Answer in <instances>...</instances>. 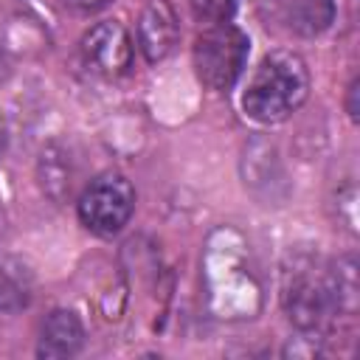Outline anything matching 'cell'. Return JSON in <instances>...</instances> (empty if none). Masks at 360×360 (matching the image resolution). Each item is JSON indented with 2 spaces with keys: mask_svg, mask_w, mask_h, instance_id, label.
Returning a JSON list of instances; mask_svg holds the SVG:
<instances>
[{
  "mask_svg": "<svg viewBox=\"0 0 360 360\" xmlns=\"http://www.w3.org/2000/svg\"><path fill=\"white\" fill-rule=\"evenodd\" d=\"M70 11H76V14H96V11H101V8H107L112 0H62Z\"/></svg>",
  "mask_w": 360,
  "mask_h": 360,
  "instance_id": "9a60e30c",
  "label": "cell"
},
{
  "mask_svg": "<svg viewBox=\"0 0 360 360\" xmlns=\"http://www.w3.org/2000/svg\"><path fill=\"white\" fill-rule=\"evenodd\" d=\"M82 59L96 76L121 79L132 68L135 42L118 20H101L82 37Z\"/></svg>",
  "mask_w": 360,
  "mask_h": 360,
  "instance_id": "5b68a950",
  "label": "cell"
},
{
  "mask_svg": "<svg viewBox=\"0 0 360 360\" xmlns=\"http://www.w3.org/2000/svg\"><path fill=\"white\" fill-rule=\"evenodd\" d=\"M281 307L287 321L298 332H309V335L323 332L335 318L326 273H315L312 267L287 270L281 287Z\"/></svg>",
  "mask_w": 360,
  "mask_h": 360,
  "instance_id": "277c9868",
  "label": "cell"
},
{
  "mask_svg": "<svg viewBox=\"0 0 360 360\" xmlns=\"http://www.w3.org/2000/svg\"><path fill=\"white\" fill-rule=\"evenodd\" d=\"M307 93L309 73L304 59L292 51H273L250 73L242 110L259 124H281L307 101Z\"/></svg>",
  "mask_w": 360,
  "mask_h": 360,
  "instance_id": "6da1fadb",
  "label": "cell"
},
{
  "mask_svg": "<svg viewBox=\"0 0 360 360\" xmlns=\"http://www.w3.org/2000/svg\"><path fill=\"white\" fill-rule=\"evenodd\" d=\"M248 53H250L248 34L231 22L205 25L191 48L194 70L200 82L211 90H231L248 65Z\"/></svg>",
  "mask_w": 360,
  "mask_h": 360,
  "instance_id": "7a4b0ae2",
  "label": "cell"
},
{
  "mask_svg": "<svg viewBox=\"0 0 360 360\" xmlns=\"http://www.w3.org/2000/svg\"><path fill=\"white\" fill-rule=\"evenodd\" d=\"M188 8L202 25H217L233 17L236 0H188Z\"/></svg>",
  "mask_w": 360,
  "mask_h": 360,
  "instance_id": "7c38bea8",
  "label": "cell"
},
{
  "mask_svg": "<svg viewBox=\"0 0 360 360\" xmlns=\"http://www.w3.org/2000/svg\"><path fill=\"white\" fill-rule=\"evenodd\" d=\"M346 115H349L352 124L360 121V79H357V76H354V79L349 82V87H346Z\"/></svg>",
  "mask_w": 360,
  "mask_h": 360,
  "instance_id": "5bb4252c",
  "label": "cell"
},
{
  "mask_svg": "<svg viewBox=\"0 0 360 360\" xmlns=\"http://www.w3.org/2000/svg\"><path fill=\"white\" fill-rule=\"evenodd\" d=\"M338 222L349 233H357V188H354V180H346L338 188Z\"/></svg>",
  "mask_w": 360,
  "mask_h": 360,
  "instance_id": "4fadbf2b",
  "label": "cell"
},
{
  "mask_svg": "<svg viewBox=\"0 0 360 360\" xmlns=\"http://www.w3.org/2000/svg\"><path fill=\"white\" fill-rule=\"evenodd\" d=\"M8 76V59H6V48H3V42H0V82Z\"/></svg>",
  "mask_w": 360,
  "mask_h": 360,
  "instance_id": "e0dca14e",
  "label": "cell"
},
{
  "mask_svg": "<svg viewBox=\"0 0 360 360\" xmlns=\"http://www.w3.org/2000/svg\"><path fill=\"white\" fill-rule=\"evenodd\" d=\"M84 346V326L73 309H53L39 329L37 357L42 360H62L79 354Z\"/></svg>",
  "mask_w": 360,
  "mask_h": 360,
  "instance_id": "52a82bcc",
  "label": "cell"
},
{
  "mask_svg": "<svg viewBox=\"0 0 360 360\" xmlns=\"http://www.w3.org/2000/svg\"><path fill=\"white\" fill-rule=\"evenodd\" d=\"M31 301V278L20 264L0 262V315L25 309Z\"/></svg>",
  "mask_w": 360,
  "mask_h": 360,
  "instance_id": "8fae6325",
  "label": "cell"
},
{
  "mask_svg": "<svg viewBox=\"0 0 360 360\" xmlns=\"http://www.w3.org/2000/svg\"><path fill=\"white\" fill-rule=\"evenodd\" d=\"M135 211V188L132 183L118 172L98 174L76 202L79 222L96 233V236H112L118 233Z\"/></svg>",
  "mask_w": 360,
  "mask_h": 360,
  "instance_id": "3957f363",
  "label": "cell"
},
{
  "mask_svg": "<svg viewBox=\"0 0 360 360\" xmlns=\"http://www.w3.org/2000/svg\"><path fill=\"white\" fill-rule=\"evenodd\" d=\"M6 149H8V124H6V118H3V112H0V160H3Z\"/></svg>",
  "mask_w": 360,
  "mask_h": 360,
  "instance_id": "2e32d148",
  "label": "cell"
},
{
  "mask_svg": "<svg viewBox=\"0 0 360 360\" xmlns=\"http://www.w3.org/2000/svg\"><path fill=\"white\" fill-rule=\"evenodd\" d=\"M326 284L335 304V318L346 315L352 318L360 307V278H357V259L354 253L338 256L326 270Z\"/></svg>",
  "mask_w": 360,
  "mask_h": 360,
  "instance_id": "9c48e42d",
  "label": "cell"
},
{
  "mask_svg": "<svg viewBox=\"0 0 360 360\" xmlns=\"http://www.w3.org/2000/svg\"><path fill=\"white\" fill-rule=\"evenodd\" d=\"M180 39V22L169 0H152L138 17V48L149 65L163 62Z\"/></svg>",
  "mask_w": 360,
  "mask_h": 360,
  "instance_id": "8992f818",
  "label": "cell"
},
{
  "mask_svg": "<svg viewBox=\"0 0 360 360\" xmlns=\"http://www.w3.org/2000/svg\"><path fill=\"white\" fill-rule=\"evenodd\" d=\"M37 180H39V188L48 200L65 202L70 197V191H73V163H70V155L59 143L42 146L39 160H37Z\"/></svg>",
  "mask_w": 360,
  "mask_h": 360,
  "instance_id": "ba28073f",
  "label": "cell"
},
{
  "mask_svg": "<svg viewBox=\"0 0 360 360\" xmlns=\"http://www.w3.org/2000/svg\"><path fill=\"white\" fill-rule=\"evenodd\" d=\"M287 25L298 37H318L335 20V0H287Z\"/></svg>",
  "mask_w": 360,
  "mask_h": 360,
  "instance_id": "30bf717a",
  "label": "cell"
}]
</instances>
